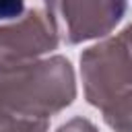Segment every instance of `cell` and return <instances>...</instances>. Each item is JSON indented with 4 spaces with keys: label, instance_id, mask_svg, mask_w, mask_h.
Returning <instances> with one entry per match:
<instances>
[{
    "label": "cell",
    "instance_id": "cell-1",
    "mask_svg": "<svg viewBox=\"0 0 132 132\" xmlns=\"http://www.w3.org/2000/svg\"><path fill=\"white\" fill-rule=\"evenodd\" d=\"M76 97L74 68L68 58L52 56L31 62L0 60V109L25 118L50 122Z\"/></svg>",
    "mask_w": 132,
    "mask_h": 132
},
{
    "label": "cell",
    "instance_id": "cell-2",
    "mask_svg": "<svg viewBox=\"0 0 132 132\" xmlns=\"http://www.w3.org/2000/svg\"><path fill=\"white\" fill-rule=\"evenodd\" d=\"M80 76L87 101L99 109L132 89V23L80 54Z\"/></svg>",
    "mask_w": 132,
    "mask_h": 132
},
{
    "label": "cell",
    "instance_id": "cell-3",
    "mask_svg": "<svg viewBox=\"0 0 132 132\" xmlns=\"http://www.w3.org/2000/svg\"><path fill=\"white\" fill-rule=\"evenodd\" d=\"M60 43L58 19L50 2L33 6L16 21L0 25V60L31 62L50 54Z\"/></svg>",
    "mask_w": 132,
    "mask_h": 132
},
{
    "label": "cell",
    "instance_id": "cell-4",
    "mask_svg": "<svg viewBox=\"0 0 132 132\" xmlns=\"http://www.w3.org/2000/svg\"><path fill=\"white\" fill-rule=\"evenodd\" d=\"M56 19L64 23V39L70 45L109 35L128 10L122 0H64L50 2Z\"/></svg>",
    "mask_w": 132,
    "mask_h": 132
},
{
    "label": "cell",
    "instance_id": "cell-5",
    "mask_svg": "<svg viewBox=\"0 0 132 132\" xmlns=\"http://www.w3.org/2000/svg\"><path fill=\"white\" fill-rule=\"evenodd\" d=\"M101 111L103 122L113 132H132V89L116 97Z\"/></svg>",
    "mask_w": 132,
    "mask_h": 132
},
{
    "label": "cell",
    "instance_id": "cell-6",
    "mask_svg": "<svg viewBox=\"0 0 132 132\" xmlns=\"http://www.w3.org/2000/svg\"><path fill=\"white\" fill-rule=\"evenodd\" d=\"M47 126L50 122L25 120L0 109V132H47Z\"/></svg>",
    "mask_w": 132,
    "mask_h": 132
},
{
    "label": "cell",
    "instance_id": "cell-7",
    "mask_svg": "<svg viewBox=\"0 0 132 132\" xmlns=\"http://www.w3.org/2000/svg\"><path fill=\"white\" fill-rule=\"evenodd\" d=\"M56 132H99V130L93 122H89L85 118H72L66 124H62Z\"/></svg>",
    "mask_w": 132,
    "mask_h": 132
},
{
    "label": "cell",
    "instance_id": "cell-8",
    "mask_svg": "<svg viewBox=\"0 0 132 132\" xmlns=\"http://www.w3.org/2000/svg\"><path fill=\"white\" fill-rule=\"evenodd\" d=\"M25 12V6L21 2H2L0 4V19H19L23 16Z\"/></svg>",
    "mask_w": 132,
    "mask_h": 132
}]
</instances>
